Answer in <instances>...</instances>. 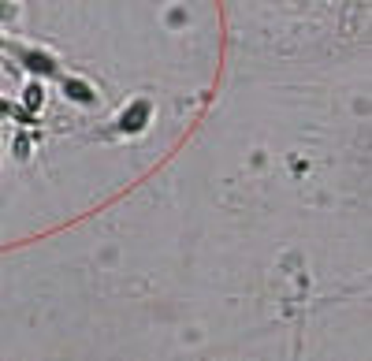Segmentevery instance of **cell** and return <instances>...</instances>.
Masks as SVG:
<instances>
[{
	"mask_svg": "<svg viewBox=\"0 0 372 361\" xmlns=\"http://www.w3.org/2000/svg\"><path fill=\"white\" fill-rule=\"evenodd\" d=\"M26 153H30V138L19 135V138H15V157H26Z\"/></svg>",
	"mask_w": 372,
	"mask_h": 361,
	"instance_id": "obj_5",
	"label": "cell"
},
{
	"mask_svg": "<svg viewBox=\"0 0 372 361\" xmlns=\"http://www.w3.org/2000/svg\"><path fill=\"white\" fill-rule=\"evenodd\" d=\"M23 68L34 75H56V60L45 56V52H23Z\"/></svg>",
	"mask_w": 372,
	"mask_h": 361,
	"instance_id": "obj_2",
	"label": "cell"
},
{
	"mask_svg": "<svg viewBox=\"0 0 372 361\" xmlns=\"http://www.w3.org/2000/svg\"><path fill=\"white\" fill-rule=\"evenodd\" d=\"M149 116H153V105L138 97V101H130L123 108V116H119V130H123V135H141L146 123H149Z\"/></svg>",
	"mask_w": 372,
	"mask_h": 361,
	"instance_id": "obj_1",
	"label": "cell"
},
{
	"mask_svg": "<svg viewBox=\"0 0 372 361\" xmlns=\"http://www.w3.org/2000/svg\"><path fill=\"white\" fill-rule=\"evenodd\" d=\"M0 116H8V101H0Z\"/></svg>",
	"mask_w": 372,
	"mask_h": 361,
	"instance_id": "obj_6",
	"label": "cell"
},
{
	"mask_svg": "<svg viewBox=\"0 0 372 361\" xmlns=\"http://www.w3.org/2000/svg\"><path fill=\"white\" fill-rule=\"evenodd\" d=\"M41 101H45V90H41V82H30L26 90H23V105H26V112L34 116L38 108H41Z\"/></svg>",
	"mask_w": 372,
	"mask_h": 361,
	"instance_id": "obj_3",
	"label": "cell"
},
{
	"mask_svg": "<svg viewBox=\"0 0 372 361\" xmlns=\"http://www.w3.org/2000/svg\"><path fill=\"white\" fill-rule=\"evenodd\" d=\"M63 93H68L71 101H82V105H90V101H93V90H90L86 82H79V79H71L68 86H63Z\"/></svg>",
	"mask_w": 372,
	"mask_h": 361,
	"instance_id": "obj_4",
	"label": "cell"
}]
</instances>
